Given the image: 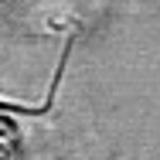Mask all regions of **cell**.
<instances>
[{
  "mask_svg": "<svg viewBox=\"0 0 160 160\" xmlns=\"http://www.w3.org/2000/svg\"><path fill=\"white\" fill-rule=\"evenodd\" d=\"M17 133H21L17 123L0 112V160H14V153H17Z\"/></svg>",
  "mask_w": 160,
  "mask_h": 160,
  "instance_id": "cell-1",
  "label": "cell"
},
{
  "mask_svg": "<svg viewBox=\"0 0 160 160\" xmlns=\"http://www.w3.org/2000/svg\"><path fill=\"white\" fill-rule=\"evenodd\" d=\"M48 106H28V102H10V99H0V112L3 116H10V112H17V116H41Z\"/></svg>",
  "mask_w": 160,
  "mask_h": 160,
  "instance_id": "cell-2",
  "label": "cell"
}]
</instances>
